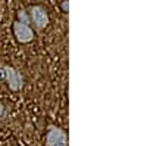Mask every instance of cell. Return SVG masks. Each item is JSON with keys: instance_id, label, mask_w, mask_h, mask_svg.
Instances as JSON below:
<instances>
[{"instance_id": "cell-6", "label": "cell", "mask_w": 147, "mask_h": 146, "mask_svg": "<svg viewBox=\"0 0 147 146\" xmlns=\"http://www.w3.org/2000/svg\"><path fill=\"white\" fill-rule=\"evenodd\" d=\"M68 9H69L68 0H63V2H62V10H63V12H68Z\"/></svg>"}, {"instance_id": "cell-7", "label": "cell", "mask_w": 147, "mask_h": 146, "mask_svg": "<svg viewBox=\"0 0 147 146\" xmlns=\"http://www.w3.org/2000/svg\"><path fill=\"white\" fill-rule=\"evenodd\" d=\"M3 112H5V106H3V103H0V117L3 115Z\"/></svg>"}, {"instance_id": "cell-5", "label": "cell", "mask_w": 147, "mask_h": 146, "mask_svg": "<svg viewBox=\"0 0 147 146\" xmlns=\"http://www.w3.org/2000/svg\"><path fill=\"white\" fill-rule=\"evenodd\" d=\"M18 21L22 22V24H28L30 25V16L27 15V12L25 10H18Z\"/></svg>"}, {"instance_id": "cell-4", "label": "cell", "mask_w": 147, "mask_h": 146, "mask_svg": "<svg viewBox=\"0 0 147 146\" xmlns=\"http://www.w3.org/2000/svg\"><path fill=\"white\" fill-rule=\"evenodd\" d=\"M13 34L19 43H30L34 39V31L28 24H22L19 21L13 22Z\"/></svg>"}, {"instance_id": "cell-2", "label": "cell", "mask_w": 147, "mask_h": 146, "mask_svg": "<svg viewBox=\"0 0 147 146\" xmlns=\"http://www.w3.org/2000/svg\"><path fill=\"white\" fill-rule=\"evenodd\" d=\"M30 12V21L34 24V27L37 30H43L49 25V22H50V18H49V14L47 10L40 6V5H35V6H31L28 9Z\"/></svg>"}, {"instance_id": "cell-1", "label": "cell", "mask_w": 147, "mask_h": 146, "mask_svg": "<svg viewBox=\"0 0 147 146\" xmlns=\"http://www.w3.org/2000/svg\"><path fill=\"white\" fill-rule=\"evenodd\" d=\"M0 78L5 80L7 83V86L10 90L13 92H18L22 89L24 86V80H22V75L13 68V67H9V65H2L0 67Z\"/></svg>"}, {"instance_id": "cell-3", "label": "cell", "mask_w": 147, "mask_h": 146, "mask_svg": "<svg viewBox=\"0 0 147 146\" xmlns=\"http://www.w3.org/2000/svg\"><path fill=\"white\" fill-rule=\"evenodd\" d=\"M46 145L47 146H66L68 145L66 133L56 126H50L46 133Z\"/></svg>"}]
</instances>
